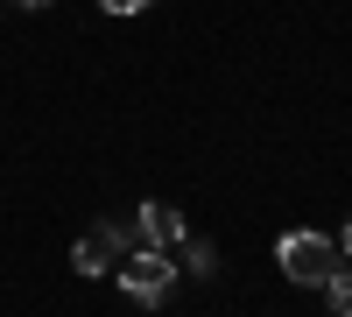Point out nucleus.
Wrapping results in <instances>:
<instances>
[{
  "instance_id": "f257e3e1",
  "label": "nucleus",
  "mask_w": 352,
  "mask_h": 317,
  "mask_svg": "<svg viewBox=\"0 0 352 317\" xmlns=\"http://www.w3.org/2000/svg\"><path fill=\"white\" fill-rule=\"evenodd\" d=\"M275 261H282V275L296 282V289H331V275H338V247H331L324 233H282Z\"/></svg>"
},
{
  "instance_id": "f03ea898",
  "label": "nucleus",
  "mask_w": 352,
  "mask_h": 317,
  "mask_svg": "<svg viewBox=\"0 0 352 317\" xmlns=\"http://www.w3.org/2000/svg\"><path fill=\"white\" fill-rule=\"evenodd\" d=\"M127 254H134V226H127V219H99L92 233L71 247V268H78V275H113Z\"/></svg>"
},
{
  "instance_id": "7ed1b4c3",
  "label": "nucleus",
  "mask_w": 352,
  "mask_h": 317,
  "mask_svg": "<svg viewBox=\"0 0 352 317\" xmlns=\"http://www.w3.org/2000/svg\"><path fill=\"white\" fill-rule=\"evenodd\" d=\"M120 289H127L134 303H169V289H176V261H169V254L134 247L127 261H120Z\"/></svg>"
},
{
  "instance_id": "20e7f679",
  "label": "nucleus",
  "mask_w": 352,
  "mask_h": 317,
  "mask_svg": "<svg viewBox=\"0 0 352 317\" xmlns=\"http://www.w3.org/2000/svg\"><path fill=\"white\" fill-rule=\"evenodd\" d=\"M184 233H190V226H184V212H176V205H162V197H148V205L134 212V247H148V254H169Z\"/></svg>"
},
{
  "instance_id": "39448f33",
  "label": "nucleus",
  "mask_w": 352,
  "mask_h": 317,
  "mask_svg": "<svg viewBox=\"0 0 352 317\" xmlns=\"http://www.w3.org/2000/svg\"><path fill=\"white\" fill-rule=\"evenodd\" d=\"M176 247H184V268H190V275H204V282L219 275V254L204 247V240H190V233H184V240H176Z\"/></svg>"
},
{
  "instance_id": "423d86ee",
  "label": "nucleus",
  "mask_w": 352,
  "mask_h": 317,
  "mask_svg": "<svg viewBox=\"0 0 352 317\" xmlns=\"http://www.w3.org/2000/svg\"><path fill=\"white\" fill-rule=\"evenodd\" d=\"M331 317H352V275H331Z\"/></svg>"
},
{
  "instance_id": "0eeeda50",
  "label": "nucleus",
  "mask_w": 352,
  "mask_h": 317,
  "mask_svg": "<svg viewBox=\"0 0 352 317\" xmlns=\"http://www.w3.org/2000/svg\"><path fill=\"white\" fill-rule=\"evenodd\" d=\"M106 14H141V8H155V0H99Z\"/></svg>"
},
{
  "instance_id": "6e6552de",
  "label": "nucleus",
  "mask_w": 352,
  "mask_h": 317,
  "mask_svg": "<svg viewBox=\"0 0 352 317\" xmlns=\"http://www.w3.org/2000/svg\"><path fill=\"white\" fill-rule=\"evenodd\" d=\"M338 261H352V219H345V233H338Z\"/></svg>"
},
{
  "instance_id": "1a4fd4ad",
  "label": "nucleus",
  "mask_w": 352,
  "mask_h": 317,
  "mask_svg": "<svg viewBox=\"0 0 352 317\" xmlns=\"http://www.w3.org/2000/svg\"><path fill=\"white\" fill-rule=\"evenodd\" d=\"M14 8H50V0H14Z\"/></svg>"
},
{
  "instance_id": "9d476101",
  "label": "nucleus",
  "mask_w": 352,
  "mask_h": 317,
  "mask_svg": "<svg viewBox=\"0 0 352 317\" xmlns=\"http://www.w3.org/2000/svg\"><path fill=\"white\" fill-rule=\"evenodd\" d=\"M0 8H8V0H0Z\"/></svg>"
}]
</instances>
